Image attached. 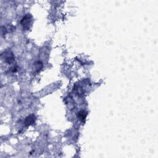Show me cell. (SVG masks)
<instances>
[{"mask_svg":"<svg viewBox=\"0 0 158 158\" xmlns=\"http://www.w3.org/2000/svg\"><path fill=\"white\" fill-rule=\"evenodd\" d=\"M2 56L3 57L4 61L8 64H11L14 61V56L13 53L10 51H4L3 54H2Z\"/></svg>","mask_w":158,"mask_h":158,"instance_id":"2","label":"cell"},{"mask_svg":"<svg viewBox=\"0 0 158 158\" xmlns=\"http://www.w3.org/2000/svg\"><path fill=\"white\" fill-rule=\"evenodd\" d=\"M86 117H87V112H85V111H81L79 112L78 117H79V119H80V120L84 122L85 120V118H86Z\"/></svg>","mask_w":158,"mask_h":158,"instance_id":"4","label":"cell"},{"mask_svg":"<svg viewBox=\"0 0 158 158\" xmlns=\"http://www.w3.org/2000/svg\"><path fill=\"white\" fill-rule=\"evenodd\" d=\"M21 23L24 30H29L31 24H32V17H31V16L29 14H26L24 17L23 19H22Z\"/></svg>","mask_w":158,"mask_h":158,"instance_id":"1","label":"cell"},{"mask_svg":"<svg viewBox=\"0 0 158 158\" xmlns=\"http://www.w3.org/2000/svg\"><path fill=\"white\" fill-rule=\"evenodd\" d=\"M35 121V116L33 114L29 116L26 117V119L24 122V124L26 126H29L30 125H32L34 124Z\"/></svg>","mask_w":158,"mask_h":158,"instance_id":"3","label":"cell"}]
</instances>
